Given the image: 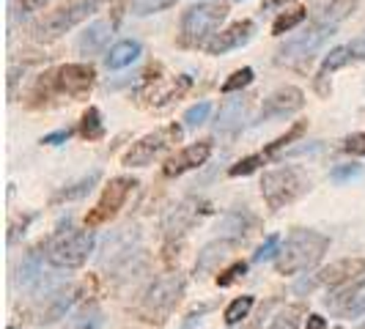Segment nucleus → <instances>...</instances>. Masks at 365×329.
I'll return each instance as SVG.
<instances>
[{
  "instance_id": "a19ab883",
  "label": "nucleus",
  "mask_w": 365,
  "mask_h": 329,
  "mask_svg": "<svg viewBox=\"0 0 365 329\" xmlns=\"http://www.w3.org/2000/svg\"><path fill=\"white\" fill-rule=\"evenodd\" d=\"M69 137H72V129H58V132L44 135V137H41V143H44V146H61V143H66Z\"/></svg>"
},
{
  "instance_id": "5701e85b",
  "label": "nucleus",
  "mask_w": 365,
  "mask_h": 329,
  "mask_svg": "<svg viewBox=\"0 0 365 329\" xmlns=\"http://www.w3.org/2000/svg\"><path fill=\"white\" fill-rule=\"evenodd\" d=\"M44 253H47V241H41V244H36L34 250H28L22 256L17 266V277H14L17 286L28 288V286H34V283L41 280V258H44Z\"/></svg>"
},
{
  "instance_id": "4c0bfd02",
  "label": "nucleus",
  "mask_w": 365,
  "mask_h": 329,
  "mask_svg": "<svg viewBox=\"0 0 365 329\" xmlns=\"http://www.w3.org/2000/svg\"><path fill=\"white\" fill-rule=\"evenodd\" d=\"M277 256H280V236L272 234V236L264 239V244L253 253V261H256V263H264V261H272V258H277Z\"/></svg>"
},
{
  "instance_id": "9d476101",
  "label": "nucleus",
  "mask_w": 365,
  "mask_h": 329,
  "mask_svg": "<svg viewBox=\"0 0 365 329\" xmlns=\"http://www.w3.org/2000/svg\"><path fill=\"white\" fill-rule=\"evenodd\" d=\"M132 258H140V231L121 228L113 236H108L102 253H99V266L102 269H124L132 263Z\"/></svg>"
},
{
  "instance_id": "e433bc0d",
  "label": "nucleus",
  "mask_w": 365,
  "mask_h": 329,
  "mask_svg": "<svg viewBox=\"0 0 365 329\" xmlns=\"http://www.w3.org/2000/svg\"><path fill=\"white\" fill-rule=\"evenodd\" d=\"M264 154H253V157H245V160H239L237 164H231L228 167V176H234V179H239V176H250V173H256L258 167L264 164Z\"/></svg>"
},
{
  "instance_id": "c85d7f7f",
  "label": "nucleus",
  "mask_w": 365,
  "mask_h": 329,
  "mask_svg": "<svg viewBox=\"0 0 365 329\" xmlns=\"http://www.w3.org/2000/svg\"><path fill=\"white\" fill-rule=\"evenodd\" d=\"M308 17V9H292V11H283V14H277V19L272 22V33L274 36H283V33H292L294 28H299L302 22Z\"/></svg>"
},
{
  "instance_id": "2eb2a0df",
  "label": "nucleus",
  "mask_w": 365,
  "mask_h": 329,
  "mask_svg": "<svg viewBox=\"0 0 365 329\" xmlns=\"http://www.w3.org/2000/svg\"><path fill=\"white\" fill-rule=\"evenodd\" d=\"M329 313L341 315V318H360L365 315V277L357 283H349L341 288H332L329 296L324 299Z\"/></svg>"
},
{
  "instance_id": "393cba45",
  "label": "nucleus",
  "mask_w": 365,
  "mask_h": 329,
  "mask_svg": "<svg viewBox=\"0 0 365 329\" xmlns=\"http://www.w3.org/2000/svg\"><path fill=\"white\" fill-rule=\"evenodd\" d=\"M140 53H143L140 41H135V38H124V41H118V44H113V47H110L105 63H108V69L118 72V69L132 66V63L140 58Z\"/></svg>"
},
{
  "instance_id": "ea45409f",
  "label": "nucleus",
  "mask_w": 365,
  "mask_h": 329,
  "mask_svg": "<svg viewBox=\"0 0 365 329\" xmlns=\"http://www.w3.org/2000/svg\"><path fill=\"white\" fill-rule=\"evenodd\" d=\"M344 151L354 157H365V132H354L344 140Z\"/></svg>"
},
{
  "instance_id": "bb28decb",
  "label": "nucleus",
  "mask_w": 365,
  "mask_h": 329,
  "mask_svg": "<svg viewBox=\"0 0 365 329\" xmlns=\"http://www.w3.org/2000/svg\"><path fill=\"white\" fill-rule=\"evenodd\" d=\"M102 179V170H91L88 176H83L80 182L69 184V187H63L58 195L53 198V203H61V201H80V198H86L88 192H91L93 187H96V182Z\"/></svg>"
},
{
  "instance_id": "4468645a",
  "label": "nucleus",
  "mask_w": 365,
  "mask_h": 329,
  "mask_svg": "<svg viewBox=\"0 0 365 329\" xmlns=\"http://www.w3.org/2000/svg\"><path fill=\"white\" fill-rule=\"evenodd\" d=\"M302 105H305L302 88H297V85H283V88H277V91H272L264 99L258 118H261V121H280V118H289L294 113H299Z\"/></svg>"
},
{
  "instance_id": "473e14b6",
  "label": "nucleus",
  "mask_w": 365,
  "mask_h": 329,
  "mask_svg": "<svg viewBox=\"0 0 365 329\" xmlns=\"http://www.w3.org/2000/svg\"><path fill=\"white\" fill-rule=\"evenodd\" d=\"M253 80H256V72L250 66H242L222 83V93H242V88H247Z\"/></svg>"
},
{
  "instance_id": "0eeeda50",
  "label": "nucleus",
  "mask_w": 365,
  "mask_h": 329,
  "mask_svg": "<svg viewBox=\"0 0 365 329\" xmlns=\"http://www.w3.org/2000/svg\"><path fill=\"white\" fill-rule=\"evenodd\" d=\"M335 33V28H322V25H311L308 31H299L289 36L274 53V63L277 66H299L305 61H311L316 50Z\"/></svg>"
},
{
  "instance_id": "6e6552de",
  "label": "nucleus",
  "mask_w": 365,
  "mask_h": 329,
  "mask_svg": "<svg viewBox=\"0 0 365 329\" xmlns=\"http://www.w3.org/2000/svg\"><path fill=\"white\" fill-rule=\"evenodd\" d=\"M184 129L179 124H168V127H160L154 132L143 135L138 143H132L129 151L124 154V164L127 167H146L151 164L163 151H168L170 146H176L182 140Z\"/></svg>"
},
{
  "instance_id": "423d86ee",
  "label": "nucleus",
  "mask_w": 365,
  "mask_h": 329,
  "mask_svg": "<svg viewBox=\"0 0 365 329\" xmlns=\"http://www.w3.org/2000/svg\"><path fill=\"white\" fill-rule=\"evenodd\" d=\"M99 0H77V3H69V6H61L50 14H44L41 19L34 22L31 33L36 41H53V38L63 36L66 31L77 28L83 19H88L96 11Z\"/></svg>"
},
{
  "instance_id": "72a5a7b5",
  "label": "nucleus",
  "mask_w": 365,
  "mask_h": 329,
  "mask_svg": "<svg viewBox=\"0 0 365 329\" xmlns=\"http://www.w3.org/2000/svg\"><path fill=\"white\" fill-rule=\"evenodd\" d=\"M305 127H308L305 121H299V124H294V127L289 129L286 135H280V137H277L274 143H269V146L264 148V157H277V154H280L283 148H289V146H292V143H294V140H297V137H299V135L305 132Z\"/></svg>"
},
{
  "instance_id": "1a4fd4ad",
  "label": "nucleus",
  "mask_w": 365,
  "mask_h": 329,
  "mask_svg": "<svg viewBox=\"0 0 365 329\" xmlns=\"http://www.w3.org/2000/svg\"><path fill=\"white\" fill-rule=\"evenodd\" d=\"M135 187H138V182L129 179V176H115V179H110V184L105 187V192H102V198H99L96 206L86 214V228L93 231V228L110 222V219L121 212V206L127 203L129 192H132Z\"/></svg>"
},
{
  "instance_id": "f3484780",
  "label": "nucleus",
  "mask_w": 365,
  "mask_h": 329,
  "mask_svg": "<svg viewBox=\"0 0 365 329\" xmlns=\"http://www.w3.org/2000/svg\"><path fill=\"white\" fill-rule=\"evenodd\" d=\"M360 0H311L308 3V17L313 25L322 28H335L338 22H344L357 11Z\"/></svg>"
},
{
  "instance_id": "7ed1b4c3",
  "label": "nucleus",
  "mask_w": 365,
  "mask_h": 329,
  "mask_svg": "<svg viewBox=\"0 0 365 329\" xmlns=\"http://www.w3.org/2000/svg\"><path fill=\"white\" fill-rule=\"evenodd\" d=\"M93 253V234L86 228H72V222H61L58 231L47 239V261L55 269H80Z\"/></svg>"
},
{
  "instance_id": "ddd939ff",
  "label": "nucleus",
  "mask_w": 365,
  "mask_h": 329,
  "mask_svg": "<svg viewBox=\"0 0 365 329\" xmlns=\"http://www.w3.org/2000/svg\"><path fill=\"white\" fill-rule=\"evenodd\" d=\"M96 83L91 63H66L53 74V88L66 96H86Z\"/></svg>"
},
{
  "instance_id": "2f4dec72",
  "label": "nucleus",
  "mask_w": 365,
  "mask_h": 329,
  "mask_svg": "<svg viewBox=\"0 0 365 329\" xmlns=\"http://www.w3.org/2000/svg\"><path fill=\"white\" fill-rule=\"evenodd\" d=\"M102 324V313L96 305H86L83 310H77L69 321V329H96Z\"/></svg>"
},
{
  "instance_id": "f03ea898",
  "label": "nucleus",
  "mask_w": 365,
  "mask_h": 329,
  "mask_svg": "<svg viewBox=\"0 0 365 329\" xmlns=\"http://www.w3.org/2000/svg\"><path fill=\"white\" fill-rule=\"evenodd\" d=\"M184 288H187V280H184L182 272L163 274L160 280H154L146 288L140 305H138V315H140L146 324L163 327L165 321L173 315V310L179 308V302H182V296H184Z\"/></svg>"
},
{
  "instance_id": "c9c22d12",
  "label": "nucleus",
  "mask_w": 365,
  "mask_h": 329,
  "mask_svg": "<svg viewBox=\"0 0 365 329\" xmlns=\"http://www.w3.org/2000/svg\"><path fill=\"white\" fill-rule=\"evenodd\" d=\"M363 176V164L360 162H344V164H335L329 170V179L335 184H346L351 179H360Z\"/></svg>"
},
{
  "instance_id": "f704fd0d",
  "label": "nucleus",
  "mask_w": 365,
  "mask_h": 329,
  "mask_svg": "<svg viewBox=\"0 0 365 329\" xmlns=\"http://www.w3.org/2000/svg\"><path fill=\"white\" fill-rule=\"evenodd\" d=\"M209 113H212V102H198L184 113V127L187 129H198L201 124L209 121Z\"/></svg>"
},
{
  "instance_id": "a878e982",
  "label": "nucleus",
  "mask_w": 365,
  "mask_h": 329,
  "mask_svg": "<svg viewBox=\"0 0 365 329\" xmlns=\"http://www.w3.org/2000/svg\"><path fill=\"white\" fill-rule=\"evenodd\" d=\"M110 33H113V25L110 22H93V25H88L86 28V33L80 36V41H77V50H80V55H96L102 53V47L108 44Z\"/></svg>"
},
{
  "instance_id": "cd10ccee",
  "label": "nucleus",
  "mask_w": 365,
  "mask_h": 329,
  "mask_svg": "<svg viewBox=\"0 0 365 329\" xmlns=\"http://www.w3.org/2000/svg\"><path fill=\"white\" fill-rule=\"evenodd\" d=\"M80 135L86 140H99L105 135V121H102V113L99 108H88L80 118Z\"/></svg>"
},
{
  "instance_id": "79ce46f5",
  "label": "nucleus",
  "mask_w": 365,
  "mask_h": 329,
  "mask_svg": "<svg viewBox=\"0 0 365 329\" xmlns=\"http://www.w3.org/2000/svg\"><path fill=\"white\" fill-rule=\"evenodd\" d=\"M212 310V305H201V308H195V310L190 313L187 318H184V324H182V329H195L198 324H201V318L206 315V313Z\"/></svg>"
},
{
  "instance_id": "4be33fe9",
  "label": "nucleus",
  "mask_w": 365,
  "mask_h": 329,
  "mask_svg": "<svg viewBox=\"0 0 365 329\" xmlns=\"http://www.w3.org/2000/svg\"><path fill=\"white\" fill-rule=\"evenodd\" d=\"M231 250H234V241H228V239H215V241L203 244L198 258H195V274H198V277H206V274L217 272L220 263L228 258Z\"/></svg>"
},
{
  "instance_id": "f8f14e48",
  "label": "nucleus",
  "mask_w": 365,
  "mask_h": 329,
  "mask_svg": "<svg viewBox=\"0 0 365 329\" xmlns=\"http://www.w3.org/2000/svg\"><path fill=\"white\" fill-rule=\"evenodd\" d=\"M212 209H209V203L203 201H195V198H187L182 201L179 206H173L163 219V231H165V239L168 241H173V239H182L195 222H201L206 214H209Z\"/></svg>"
},
{
  "instance_id": "37998d69",
  "label": "nucleus",
  "mask_w": 365,
  "mask_h": 329,
  "mask_svg": "<svg viewBox=\"0 0 365 329\" xmlns=\"http://www.w3.org/2000/svg\"><path fill=\"white\" fill-rule=\"evenodd\" d=\"M349 50H351V58H357V61H365V31L357 38H351Z\"/></svg>"
},
{
  "instance_id": "c756f323",
  "label": "nucleus",
  "mask_w": 365,
  "mask_h": 329,
  "mask_svg": "<svg viewBox=\"0 0 365 329\" xmlns=\"http://www.w3.org/2000/svg\"><path fill=\"white\" fill-rule=\"evenodd\" d=\"M253 305H256V296H250V293L237 296V299H234V302L225 308V313H222L225 324H228V327H234V324H239L242 318H247V313L253 310Z\"/></svg>"
},
{
  "instance_id": "39448f33",
  "label": "nucleus",
  "mask_w": 365,
  "mask_h": 329,
  "mask_svg": "<svg viewBox=\"0 0 365 329\" xmlns=\"http://www.w3.org/2000/svg\"><path fill=\"white\" fill-rule=\"evenodd\" d=\"M311 189V179L297 164H280L274 170H267L261 179V195L272 212H280L294 201H299Z\"/></svg>"
},
{
  "instance_id": "aec40b11",
  "label": "nucleus",
  "mask_w": 365,
  "mask_h": 329,
  "mask_svg": "<svg viewBox=\"0 0 365 329\" xmlns=\"http://www.w3.org/2000/svg\"><path fill=\"white\" fill-rule=\"evenodd\" d=\"M365 277V258H346V261H338L327 269L316 272V283L319 286H329V288H341L349 283H357Z\"/></svg>"
},
{
  "instance_id": "49530a36",
  "label": "nucleus",
  "mask_w": 365,
  "mask_h": 329,
  "mask_svg": "<svg viewBox=\"0 0 365 329\" xmlns=\"http://www.w3.org/2000/svg\"><path fill=\"white\" fill-rule=\"evenodd\" d=\"M173 3H176V0H163V6H165V9H170Z\"/></svg>"
},
{
  "instance_id": "58836bf2",
  "label": "nucleus",
  "mask_w": 365,
  "mask_h": 329,
  "mask_svg": "<svg viewBox=\"0 0 365 329\" xmlns=\"http://www.w3.org/2000/svg\"><path fill=\"white\" fill-rule=\"evenodd\" d=\"M245 272H247V263L245 261H237V263H231L225 272L217 277V286L220 288H228V286H234L239 277H245Z\"/></svg>"
},
{
  "instance_id": "dca6fc26",
  "label": "nucleus",
  "mask_w": 365,
  "mask_h": 329,
  "mask_svg": "<svg viewBox=\"0 0 365 329\" xmlns=\"http://www.w3.org/2000/svg\"><path fill=\"white\" fill-rule=\"evenodd\" d=\"M212 140H198V143H190V146H184L179 154H173L163 167V176L165 179H176V176H182L187 170H195V167H203V164L209 162V157H212Z\"/></svg>"
},
{
  "instance_id": "6ab92c4d",
  "label": "nucleus",
  "mask_w": 365,
  "mask_h": 329,
  "mask_svg": "<svg viewBox=\"0 0 365 329\" xmlns=\"http://www.w3.org/2000/svg\"><path fill=\"white\" fill-rule=\"evenodd\" d=\"M247 118H250V99L245 93H239L234 99H225L222 102V108L217 113V121H215V132L234 137L239 129L245 127Z\"/></svg>"
},
{
  "instance_id": "7c9ffc66",
  "label": "nucleus",
  "mask_w": 365,
  "mask_h": 329,
  "mask_svg": "<svg viewBox=\"0 0 365 329\" xmlns=\"http://www.w3.org/2000/svg\"><path fill=\"white\" fill-rule=\"evenodd\" d=\"M302 315H305L302 305H289V308H283V310L274 315L269 329H297L299 321H302Z\"/></svg>"
},
{
  "instance_id": "a18cd8bd",
  "label": "nucleus",
  "mask_w": 365,
  "mask_h": 329,
  "mask_svg": "<svg viewBox=\"0 0 365 329\" xmlns=\"http://www.w3.org/2000/svg\"><path fill=\"white\" fill-rule=\"evenodd\" d=\"M280 3H289V0H269V6H280Z\"/></svg>"
},
{
  "instance_id": "de8ad7c7",
  "label": "nucleus",
  "mask_w": 365,
  "mask_h": 329,
  "mask_svg": "<svg viewBox=\"0 0 365 329\" xmlns=\"http://www.w3.org/2000/svg\"><path fill=\"white\" fill-rule=\"evenodd\" d=\"M9 329H14V327H9Z\"/></svg>"
},
{
  "instance_id": "9b49d317",
  "label": "nucleus",
  "mask_w": 365,
  "mask_h": 329,
  "mask_svg": "<svg viewBox=\"0 0 365 329\" xmlns=\"http://www.w3.org/2000/svg\"><path fill=\"white\" fill-rule=\"evenodd\" d=\"M77 296H80V288L72 286V283H63V286H58L55 291L44 293V296H36L38 308H36V321L38 327H47V324H55V321H61V318H66V313L74 308V302H77Z\"/></svg>"
},
{
  "instance_id": "412c9836",
  "label": "nucleus",
  "mask_w": 365,
  "mask_h": 329,
  "mask_svg": "<svg viewBox=\"0 0 365 329\" xmlns=\"http://www.w3.org/2000/svg\"><path fill=\"white\" fill-rule=\"evenodd\" d=\"M258 219L247 212V209H231V212H225L222 219H220V239H228V241H245V239L250 236L253 231H256Z\"/></svg>"
},
{
  "instance_id": "a211bd4d",
  "label": "nucleus",
  "mask_w": 365,
  "mask_h": 329,
  "mask_svg": "<svg viewBox=\"0 0 365 329\" xmlns=\"http://www.w3.org/2000/svg\"><path fill=\"white\" fill-rule=\"evenodd\" d=\"M253 33H256V22L253 19H239L234 25H228L225 31H220L217 36L206 44V53L225 55L231 53V50H239V47H245L253 38Z\"/></svg>"
},
{
  "instance_id": "f257e3e1",
  "label": "nucleus",
  "mask_w": 365,
  "mask_h": 329,
  "mask_svg": "<svg viewBox=\"0 0 365 329\" xmlns=\"http://www.w3.org/2000/svg\"><path fill=\"white\" fill-rule=\"evenodd\" d=\"M329 250V236L313 231V228H297L292 236L286 239V244L280 247V256L274 261L280 274H299L313 269L324 253Z\"/></svg>"
},
{
  "instance_id": "c03bdc74",
  "label": "nucleus",
  "mask_w": 365,
  "mask_h": 329,
  "mask_svg": "<svg viewBox=\"0 0 365 329\" xmlns=\"http://www.w3.org/2000/svg\"><path fill=\"white\" fill-rule=\"evenodd\" d=\"M305 329H327V318H322L319 313H311V315H308V327Z\"/></svg>"
},
{
  "instance_id": "20e7f679",
  "label": "nucleus",
  "mask_w": 365,
  "mask_h": 329,
  "mask_svg": "<svg viewBox=\"0 0 365 329\" xmlns=\"http://www.w3.org/2000/svg\"><path fill=\"white\" fill-rule=\"evenodd\" d=\"M228 17V6L220 0L195 3L182 14L179 41L184 47H206L220 33V25Z\"/></svg>"
},
{
  "instance_id": "b1692460",
  "label": "nucleus",
  "mask_w": 365,
  "mask_h": 329,
  "mask_svg": "<svg viewBox=\"0 0 365 329\" xmlns=\"http://www.w3.org/2000/svg\"><path fill=\"white\" fill-rule=\"evenodd\" d=\"M349 61H351V50L349 47H332L327 55H324V61H322V66H319V72H316V88L322 96H327V83L329 74L338 72V69H344Z\"/></svg>"
}]
</instances>
